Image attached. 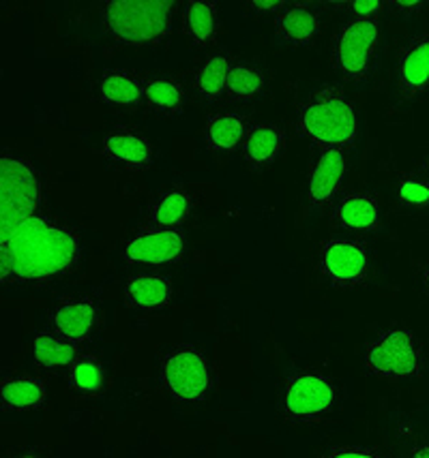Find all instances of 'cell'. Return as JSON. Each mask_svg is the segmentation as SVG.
<instances>
[{"label": "cell", "instance_id": "f1b7e54d", "mask_svg": "<svg viewBox=\"0 0 429 458\" xmlns=\"http://www.w3.org/2000/svg\"><path fill=\"white\" fill-rule=\"evenodd\" d=\"M398 198L408 208H429V182L406 176L398 184Z\"/></svg>", "mask_w": 429, "mask_h": 458}, {"label": "cell", "instance_id": "e0dca14e", "mask_svg": "<svg viewBox=\"0 0 429 458\" xmlns=\"http://www.w3.org/2000/svg\"><path fill=\"white\" fill-rule=\"evenodd\" d=\"M333 221L350 232H376L380 227L378 199L369 193L344 195L333 206Z\"/></svg>", "mask_w": 429, "mask_h": 458}, {"label": "cell", "instance_id": "e575fe53", "mask_svg": "<svg viewBox=\"0 0 429 458\" xmlns=\"http://www.w3.org/2000/svg\"><path fill=\"white\" fill-rule=\"evenodd\" d=\"M421 281H423V285H425V289L429 292V264L423 266V268H421Z\"/></svg>", "mask_w": 429, "mask_h": 458}, {"label": "cell", "instance_id": "8d00e7d4", "mask_svg": "<svg viewBox=\"0 0 429 458\" xmlns=\"http://www.w3.org/2000/svg\"><path fill=\"white\" fill-rule=\"evenodd\" d=\"M18 458H37V456H30V454H26V456H18Z\"/></svg>", "mask_w": 429, "mask_h": 458}, {"label": "cell", "instance_id": "8fae6325", "mask_svg": "<svg viewBox=\"0 0 429 458\" xmlns=\"http://www.w3.org/2000/svg\"><path fill=\"white\" fill-rule=\"evenodd\" d=\"M398 89L408 101H416L429 92V32L412 37L399 52Z\"/></svg>", "mask_w": 429, "mask_h": 458}, {"label": "cell", "instance_id": "4dcf8cb0", "mask_svg": "<svg viewBox=\"0 0 429 458\" xmlns=\"http://www.w3.org/2000/svg\"><path fill=\"white\" fill-rule=\"evenodd\" d=\"M322 458H384V456L367 448H335L330 450L329 454H324Z\"/></svg>", "mask_w": 429, "mask_h": 458}, {"label": "cell", "instance_id": "7a4b0ae2", "mask_svg": "<svg viewBox=\"0 0 429 458\" xmlns=\"http://www.w3.org/2000/svg\"><path fill=\"white\" fill-rule=\"evenodd\" d=\"M296 133L320 150L339 148L346 152L355 148L358 135L355 106L338 86H322L298 107Z\"/></svg>", "mask_w": 429, "mask_h": 458}, {"label": "cell", "instance_id": "8992f818", "mask_svg": "<svg viewBox=\"0 0 429 458\" xmlns=\"http://www.w3.org/2000/svg\"><path fill=\"white\" fill-rule=\"evenodd\" d=\"M338 388L327 375L303 370L287 377L281 392V413L292 424H316L333 411Z\"/></svg>", "mask_w": 429, "mask_h": 458}, {"label": "cell", "instance_id": "ac0fdd59", "mask_svg": "<svg viewBox=\"0 0 429 458\" xmlns=\"http://www.w3.org/2000/svg\"><path fill=\"white\" fill-rule=\"evenodd\" d=\"M146 81L129 71H107L97 81V97L114 107H133L144 101Z\"/></svg>", "mask_w": 429, "mask_h": 458}, {"label": "cell", "instance_id": "ffe728a7", "mask_svg": "<svg viewBox=\"0 0 429 458\" xmlns=\"http://www.w3.org/2000/svg\"><path fill=\"white\" fill-rule=\"evenodd\" d=\"M247 138V123L241 114H217L204 124V141L215 152H235Z\"/></svg>", "mask_w": 429, "mask_h": 458}, {"label": "cell", "instance_id": "603a6c76", "mask_svg": "<svg viewBox=\"0 0 429 458\" xmlns=\"http://www.w3.org/2000/svg\"><path fill=\"white\" fill-rule=\"evenodd\" d=\"M144 101L150 112L172 118L181 116L184 112L187 97H184V89L181 86V81L170 78H155L146 81Z\"/></svg>", "mask_w": 429, "mask_h": 458}, {"label": "cell", "instance_id": "52a82bcc", "mask_svg": "<svg viewBox=\"0 0 429 458\" xmlns=\"http://www.w3.org/2000/svg\"><path fill=\"white\" fill-rule=\"evenodd\" d=\"M380 37L378 18L350 20L333 39V67L347 81L363 84L369 80Z\"/></svg>", "mask_w": 429, "mask_h": 458}, {"label": "cell", "instance_id": "cb8c5ba5", "mask_svg": "<svg viewBox=\"0 0 429 458\" xmlns=\"http://www.w3.org/2000/svg\"><path fill=\"white\" fill-rule=\"evenodd\" d=\"M192 208H193V199L187 191H181V189L166 191V193L159 195V198L155 199V204L150 206L149 223L150 227L178 229L184 221H187Z\"/></svg>", "mask_w": 429, "mask_h": 458}, {"label": "cell", "instance_id": "7402d4cb", "mask_svg": "<svg viewBox=\"0 0 429 458\" xmlns=\"http://www.w3.org/2000/svg\"><path fill=\"white\" fill-rule=\"evenodd\" d=\"M183 32L195 47L210 46L217 39V4L189 0L183 9Z\"/></svg>", "mask_w": 429, "mask_h": 458}, {"label": "cell", "instance_id": "f546056e", "mask_svg": "<svg viewBox=\"0 0 429 458\" xmlns=\"http://www.w3.org/2000/svg\"><path fill=\"white\" fill-rule=\"evenodd\" d=\"M335 7H347L355 13V20H373L378 13L387 7L382 0H352V3H338Z\"/></svg>", "mask_w": 429, "mask_h": 458}, {"label": "cell", "instance_id": "d590c367", "mask_svg": "<svg viewBox=\"0 0 429 458\" xmlns=\"http://www.w3.org/2000/svg\"><path fill=\"white\" fill-rule=\"evenodd\" d=\"M423 170H425L429 174V157L425 159V163H423Z\"/></svg>", "mask_w": 429, "mask_h": 458}, {"label": "cell", "instance_id": "5b68a950", "mask_svg": "<svg viewBox=\"0 0 429 458\" xmlns=\"http://www.w3.org/2000/svg\"><path fill=\"white\" fill-rule=\"evenodd\" d=\"M363 367L373 377L415 379L423 375V349L408 330L380 332L365 349Z\"/></svg>", "mask_w": 429, "mask_h": 458}, {"label": "cell", "instance_id": "6da1fadb", "mask_svg": "<svg viewBox=\"0 0 429 458\" xmlns=\"http://www.w3.org/2000/svg\"><path fill=\"white\" fill-rule=\"evenodd\" d=\"M82 258L78 233L47 216H30L3 233L0 279L4 285L46 283L69 275Z\"/></svg>", "mask_w": 429, "mask_h": 458}, {"label": "cell", "instance_id": "7c38bea8", "mask_svg": "<svg viewBox=\"0 0 429 458\" xmlns=\"http://www.w3.org/2000/svg\"><path fill=\"white\" fill-rule=\"evenodd\" d=\"M101 152L114 165L127 172H146L153 167V146L132 129H114L103 138Z\"/></svg>", "mask_w": 429, "mask_h": 458}, {"label": "cell", "instance_id": "4fadbf2b", "mask_svg": "<svg viewBox=\"0 0 429 458\" xmlns=\"http://www.w3.org/2000/svg\"><path fill=\"white\" fill-rule=\"evenodd\" d=\"M346 176V155L339 148H322L309 172L307 201L312 208H322L335 198Z\"/></svg>", "mask_w": 429, "mask_h": 458}, {"label": "cell", "instance_id": "2e32d148", "mask_svg": "<svg viewBox=\"0 0 429 458\" xmlns=\"http://www.w3.org/2000/svg\"><path fill=\"white\" fill-rule=\"evenodd\" d=\"M286 148V131L277 124H256L247 131L243 141V161L252 170H264L279 159Z\"/></svg>", "mask_w": 429, "mask_h": 458}, {"label": "cell", "instance_id": "4316f807", "mask_svg": "<svg viewBox=\"0 0 429 458\" xmlns=\"http://www.w3.org/2000/svg\"><path fill=\"white\" fill-rule=\"evenodd\" d=\"M264 73L253 64H235L230 71V80H227V92L232 101L243 103L256 99L264 90Z\"/></svg>", "mask_w": 429, "mask_h": 458}, {"label": "cell", "instance_id": "ba28073f", "mask_svg": "<svg viewBox=\"0 0 429 458\" xmlns=\"http://www.w3.org/2000/svg\"><path fill=\"white\" fill-rule=\"evenodd\" d=\"M161 381L181 403H200L213 388V373L198 349L176 347L161 362Z\"/></svg>", "mask_w": 429, "mask_h": 458}, {"label": "cell", "instance_id": "9c48e42d", "mask_svg": "<svg viewBox=\"0 0 429 458\" xmlns=\"http://www.w3.org/2000/svg\"><path fill=\"white\" fill-rule=\"evenodd\" d=\"M320 275L338 289H358L369 279L372 258L365 242L356 238H330L320 249Z\"/></svg>", "mask_w": 429, "mask_h": 458}, {"label": "cell", "instance_id": "44dd1931", "mask_svg": "<svg viewBox=\"0 0 429 458\" xmlns=\"http://www.w3.org/2000/svg\"><path fill=\"white\" fill-rule=\"evenodd\" d=\"M47 401L46 384L35 377H15L0 386V405L4 411H35Z\"/></svg>", "mask_w": 429, "mask_h": 458}, {"label": "cell", "instance_id": "484cf974", "mask_svg": "<svg viewBox=\"0 0 429 458\" xmlns=\"http://www.w3.org/2000/svg\"><path fill=\"white\" fill-rule=\"evenodd\" d=\"M75 353H78V345L64 341L56 332H41V335H37L35 345H32L35 362L43 369H58L73 364Z\"/></svg>", "mask_w": 429, "mask_h": 458}, {"label": "cell", "instance_id": "277c9868", "mask_svg": "<svg viewBox=\"0 0 429 458\" xmlns=\"http://www.w3.org/2000/svg\"><path fill=\"white\" fill-rule=\"evenodd\" d=\"M0 206H3V233L21 221L37 216L41 204V182L35 167L26 159L4 152L0 159Z\"/></svg>", "mask_w": 429, "mask_h": 458}, {"label": "cell", "instance_id": "5bb4252c", "mask_svg": "<svg viewBox=\"0 0 429 458\" xmlns=\"http://www.w3.org/2000/svg\"><path fill=\"white\" fill-rule=\"evenodd\" d=\"M320 32V15L309 4H287L275 18V39L287 47H307Z\"/></svg>", "mask_w": 429, "mask_h": 458}, {"label": "cell", "instance_id": "836d02e7", "mask_svg": "<svg viewBox=\"0 0 429 458\" xmlns=\"http://www.w3.org/2000/svg\"><path fill=\"white\" fill-rule=\"evenodd\" d=\"M410 458H429V444L415 445L410 452Z\"/></svg>", "mask_w": 429, "mask_h": 458}, {"label": "cell", "instance_id": "83f0119b", "mask_svg": "<svg viewBox=\"0 0 429 458\" xmlns=\"http://www.w3.org/2000/svg\"><path fill=\"white\" fill-rule=\"evenodd\" d=\"M69 386L75 392L82 394H95L103 388V367L99 360L82 356L75 358V362L69 369Z\"/></svg>", "mask_w": 429, "mask_h": 458}, {"label": "cell", "instance_id": "3957f363", "mask_svg": "<svg viewBox=\"0 0 429 458\" xmlns=\"http://www.w3.org/2000/svg\"><path fill=\"white\" fill-rule=\"evenodd\" d=\"M172 0H110L101 4V26L121 46H159L172 30Z\"/></svg>", "mask_w": 429, "mask_h": 458}, {"label": "cell", "instance_id": "d6986e66", "mask_svg": "<svg viewBox=\"0 0 429 458\" xmlns=\"http://www.w3.org/2000/svg\"><path fill=\"white\" fill-rule=\"evenodd\" d=\"M172 300V283L166 276L138 275L124 285V304L133 310H161Z\"/></svg>", "mask_w": 429, "mask_h": 458}, {"label": "cell", "instance_id": "9a60e30c", "mask_svg": "<svg viewBox=\"0 0 429 458\" xmlns=\"http://www.w3.org/2000/svg\"><path fill=\"white\" fill-rule=\"evenodd\" d=\"M52 330L64 341L80 345L92 335L97 324V307L90 300H64L52 313Z\"/></svg>", "mask_w": 429, "mask_h": 458}, {"label": "cell", "instance_id": "d6a6232c", "mask_svg": "<svg viewBox=\"0 0 429 458\" xmlns=\"http://www.w3.org/2000/svg\"><path fill=\"white\" fill-rule=\"evenodd\" d=\"M390 7L398 9L399 13L412 15V13H419V11L425 7V3H421V0H398V3H390Z\"/></svg>", "mask_w": 429, "mask_h": 458}, {"label": "cell", "instance_id": "1f68e13d", "mask_svg": "<svg viewBox=\"0 0 429 458\" xmlns=\"http://www.w3.org/2000/svg\"><path fill=\"white\" fill-rule=\"evenodd\" d=\"M287 7L284 0H252L249 3V9L256 11V13H279Z\"/></svg>", "mask_w": 429, "mask_h": 458}, {"label": "cell", "instance_id": "30bf717a", "mask_svg": "<svg viewBox=\"0 0 429 458\" xmlns=\"http://www.w3.org/2000/svg\"><path fill=\"white\" fill-rule=\"evenodd\" d=\"M184 253L183 229L149 227L124 244L123 258L129 264H176Z\"/></svg>", "mask_w": 429, "mask_h": 458}, {"label": "cell", "instance_id": "d4e9b609", "mask_svg": "<svg viewBox=\"0 0 429 458\" xmlns=\"http://www.w3.org/2000/svg\"><path fill=\"white\" fill-rule=\"evenodd\" d=\"M230 71H232L230 58L224 56V54H217V56L206 58L202 67H200L198 73H195V80H193L195 92H198L206 103L219 101L227 92Z\"/></svg>", "mask_w": 429, "mask_h": 458}]
</instances>
